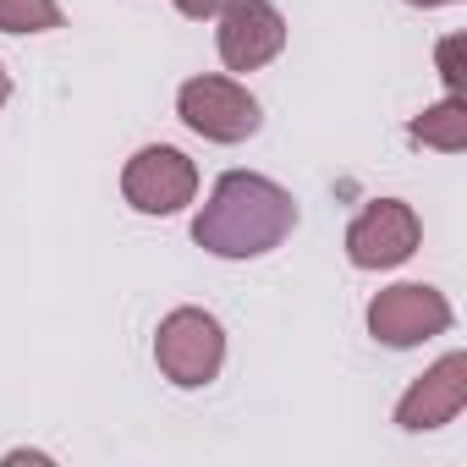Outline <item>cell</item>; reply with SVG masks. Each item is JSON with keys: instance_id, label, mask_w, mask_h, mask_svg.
<instances>
[{"instance_id": "6da1fadb", "label": "cell", "mask_w": 467, "mask_h": 467, "mask_svg": "<svg viewBox=\"0 0 467 467\" xmlns=\"http://www.w3.org/2000/svg\"><path fill=\"white\" fill-rule=\"evenodd\" d=\"M297 225V203L281 182L254 171H225L209 203L192 214V243L214 259H265Z\"/></svg>"}, {"instance_id": "7a4b0ae2", "label": "cell", "mask_w": 467, "mask_h": 467, "mask_svg": "<svg viewBox=\"0 0 467 467\" xmlns=\"http://www.w3.org/2000/svg\"><path fill=\"white\" fill-rule=\"evenodd\" d=\"M154 363L171 385L182 390H203L220 363H225V330L214 314L203 308H176L160 319V336H154Z\"/></svg>"}, {"instance_id": "3957f363", "label": "cell", "mask_w": 467, "mask_h": 467, "mask_svg": "<svg viewBox=\"0 0 467 467\" xmlns=\"http://www.w3.org/2000/svg\"><path fill=\"white\" fill-rule=\"evenodd\" d=\"M176 116L209 138V143H243L259 132V99L237 83V78H187L176 94Z\"/></svg>"}, {"instance_id": "277c9868", "label": "cell", "mask_w": 467, "mask_h": 467, "mask_svg": "<svg viewBox=\"0 0 467 467\" xmlns=\"http://www.w3.org/2000/svg\"><path fill=\"white\" fill-rule=\"evenodd\" d=\"M423 225L412 214V203L401 198H374L358 209V220L347 225V259L358 270H396L418 254Z\"/></svg>"}, {"instance_id": "5b68a950", "label": "cell", "mask_w": 467, "mask_h": 467, "mask_svg": "<svg viewBox=\"0 0 467 467\" xmlns=\"http://www.w3.org/2000/svg\"><path fill=\"white\" fill-rule=\"evenodd\" d=\"M121 192L138 214H176L198 198V165L171 143H149L127 160Z\"/></svg>"}, {"instance_id": "8992f818", "label": "cell", "mask_w": 467, "mask_h": 467, "mask_svg": "<svg viewBox=\"0 0 467 467\" xmlns=\"http://www.w3.org/2000/svg\"><path fill=\"white\" fill-rule=\"evenodd\" d=\"M445 330H451V303H445V292H434L423 281L385 286L368 303V336L385 347H423Z\"/></svg>"}, {"instance_id": "52a82bcc", "label": "cell", "mask_w": 467, "mask_h": 467, "mask_svg": "<svg viewBox=\"0 0 467 467\" xmlns=\"http://www.w3.org/2000/svg\"><path fill=\"white\" fill-rule=\"evenodd\" d=\"M214 45H220L225 72H259L286 50V17L270 6V0H231L220 12Z\"/></svg>"}, {"instance_id": "ba28073f", "label": "cell", "mask_w": 467, "mask_h": 467, "mask_svg": "<svg viewBox=\"0 0 467 467\" xmlns=\"http://www.w3.org/2000/svg\"><path fill=\"white\" fill-rule=\"evenodd\" d=\"M462 407H467V352H445L429 374H418V379L401 390L396 423H401L407 434H423V429L451 423Z\"/></svg>"}, {"instance_id": "9c48e42d", "label": "cell", "mask_w": 467, "mask_h": 467, "mask_svg": "<svg viewBox=\"0 0 467 467\" xmlns=\"http://www.w3.org/2000/svg\"><path fill=\"white\" fill-rule=\"evenodd\" d=\"M407 138L423 143V149H440V154H462L467 149V105H462V94H451V99L429 105L423 116H412Z\"/></svg>"}, {"instance_id": "30bf717a", "label": "cell", "mask_w": 467, "mask_h": 467, "mask_svg": "<svg viewBox=\"0 0 467 467\" xmlns=\"http://www.w3.org/2000/svg\"><path fill=\"white\" fill-rule=\"evenodd\" d=\"M61 28V0H0V34H50Z\"/></svg>"}, {"instance_id": "8fae6325", "label": "cell", "mask_w": 467, "mask_h": 467, "mask_svg": "<svg viewBox=\"0 0 467 467\" xmlns=\"http://www.w3.org/2000/svg\"><path fill=\"white\" fill-rule=\"evenodd\" d=\"M225 6H231V0H176V12L192 17V23H209V17H220Z\"/></svg>"}, {"instance_id": "7c38bea8", "label": "cell", "mask_w": 467, "mask_h": 467, "mask_svg": "<svg viewBox=\"0 0 467 467\" xmlns=\"http://www.w3.org/2000/svg\"><path fill=\"white\" fill-rule=\"evenodd\" d=\"M456 50H462V39H445V45H440V72H445V88H451V94H462V72H456Z\"/></svg>"}, {"instance_id": "4fadbf2b", "label": "cell", "mask_w": 467, "mask_h": 467, "mask_svg": "<svg viewBox=\"0 0 467 467\" xmlns=\"http://www.w3.org/2000/svg\"><path fill=\"white\" fill-rule=\"evenodd\" d=\"M12 99V78H6V67H0V105Z\"/></svg>"}, {"instance_id": "5bb4252c", "label": "cell", "mask_w": 467, "mask_h": 467, "mask_svg": "<svg viewBox=\"0 0 467 467\" xmlns=\"http://www.w3.org/2000/svg\"><path fill=\"white\" fill-rule=\"evenodd\" d=\"M407 6H445V0H407Z\"/></svg>"}]
</instances>
